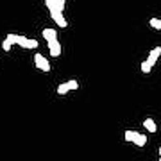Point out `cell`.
<instances>
[{"mask_svg":"<svg viewBox=\"0 0 161 161\" xmlns=\"http://www.w3.org/2000/svg\"><path fill=\"white\" fill-rule=\"evenodd\" d=\"M149 23H150V27H152V29L161 31V20H159V18H150Z\"/></svg>","mask_w":161,"mask_h":161,"instance_id":"cell-11","label":"cell"},{"mask_svg":"<svg viewBox=\"0 0 161 161\" xmlns=\"http://www.w3.org/2000/svg\"><path fill=\"white\" fill-rule=\"evenodd\" d=\"M143 125H145V129H147V131H150V132L158 131V125H156V122L152 120V118H147V120L143 122Z\"/></svg>","mask_w":161,"mask_h":161,"instance_id":"cell-7","label":"cell"},{"mask_svg":"<svg viewBox=\"0 0 161 161\" xmlns=\"http://www.w3.org/2000/svg\"><path fill=\"white\" fill-rule=\"evenodd\" d=\"M159 56H161V47H156V48H152V50H150V54H149V58H147V61H149V63L154 66Z\"/></svg>","mask_w":161,"mask_h":161,"instance_id":"cell-5","label":"cell"},{"mask_svg":"<svg viewBox=\"0 0 161 161\" xmlns=\"http://www.w3.org/2000/svg\"><path fill=\"white\" fill-rule=\"evenodd\" d=\"M50 16H52V20L58 23L59 27H63V29L66 27V25H68V22H66V18H64L63 13H59V11H50Z\"/></svg>","mask_w":161,"mask_h":161,"instance_id":"cell-3","label":"cell"},{"mask_svg":"<svg viewBox=\"0 0 161 161\" xmlns=\"http://www.w3.org/2000/svg\"><path fill=\"white\" fill-rule=\"evenodd\" d=\"M66 84H68L70 90H77V88H79V82H77L75 79H70L68 82H66Z\"/></svg>","mask_w":161,"mask_h":161,"instance_id":"cell-14","label":"cell"},{"mask_svg":"<svg viewBox=\"0 0 161 161\" xmlns=\"http://www.w3.org/2000/svg\"><path fill=\"white\" fill-rule=\"evenodd\" d=\"M150 70H152V64H150L149 61H143V63H142V72H143V74H149Z\"/></svg>","mask_w":161,"mask_h":161,"instance_id":"cell-13","label":"cell"},{"mask_svg":"<svg viewBox=\"0 0 161 161\" xmlns=\"http://www.w3.org/2000/svg\"><path fill=\"white\" fill-rule=\"evenodd\" d=\"M68 92H70V88H68L66 82H63V84H59L58 86V95H66Z\"/></svg>","mask_w":161,"mask_h":161,"instance_id":"cell-12","label":"cell"},{"mask_svg":"<svg viewBox=\"0 0 161 161\" xmlns=\"http://www.w3.org/2000/svg\"><path fill=\"white\" fill-rule=\"evenodd\" d=\"M159 161H161V147H159Z\"/></svg>","mask_w":161,"mask_h":161,"instance_id":"cell-16","label":"cell"},{"mask_svg":"<svg viewBox=\"0 0 161 161\" xmlns=\"http://www.w3.org/2000/svg\"><path fill=\"white\" fill-rule=\"evenodd\" d=\"M48 43V50H50V56L52 58H58L61 54V43L58 40H52V41H47Z\"/></svg>","mask_w":161,"mask_h":161,"instance_id":"cell-4","label":"cell"},{"mask_svg":"<svg viewBox=\"0 0 161 161\" xmlns=\"http://www.w3.org/2000/svg\"><path fill=\"white\" fill-rule=\"evenodd\" d=\"M132 143H136L138 147H145V143H147V136L142 134V132H138V136H136V140H134Z\"/></svg>","mask_w":161,"mask_h":161,"instance_id":"cell-8","label":"cell"},{"mask_svg":"<svg viewBox=\"0 0 161 161\" xmlns=\"http://www.w3.org/2000/svg\"><path fill=\"white\" fill-rule=\"evenodd\" d=\"M11 47H13V45H11V43H7L6 40L2 41V48H4V50H6V52H7V50H11Z\"/></svg>","mask_w":161,"mask_h":161,"instance_id":"cell-15","label":"cell"},{"mask_svg":"<svg viewBox=\"0 0 161 161\" xmlns=\"http://www.w3.org/2000/svg\"><path fill=\"white\" fill-rule=\"evenodd\" d=\"M64 0H45V6L48 7V11H59L63 13L64 11Z\"/></svg>","mask_w":161,"mask_h":161,"instance_id":"cell-2","label":"cell"},{"mask_svg":"<svg viewBox=\"0 0 161 161\" xmlns=\"http://www.w3.org/2000/svg\"><path fill=\"white\" fill-rule=\"evenodd\" d=\"M34 64H36V68H40L41 72H50V63H48V59H47L43 54H40V52H36Z\"/></svg>","mask_w":161,"mask_h":161,"instance_id":"cell-1","label":"cell"},{"mask_svg":"<svg viewBox=\"0 0 161 161\" xmlns=\"http://www.w3.org/2000/svg\"><path fill=\"white\" fill-rule=\"evenodd\" d=\"M136 136H138V132H136V131H129V129H127V131L124 132V138H125V142H134V140H136Z\"/></svg>","mask_w":161,"mask_h":161,"instance_id":"cell-9","label":"cell"},{"mask_svg":"<svg viewBox=\"0 0 161 161\" xmlns=\"http://www.w3.org/2000/svg\"><path fill=\"white\" fill-rule=\"evenodd\" d=\"M41 36H43V38H45L47 41L58 40V32H56V29H43V32H41Z\"/></svg>","mask_w":161,"mask_h":161,"instance_id":"cell-6","label":"cell"},{"mask_svg":"<svg viewBox=\"0 0 161 161\" xmlns=\"http://www.w3.org/2000/svg\"><path fill=\"white\" fill-rule=\"evenodd\" d=\"M38 40H31V38H27V41H25V45H23V48H29V50H32V48H38Z\"/></svg>","mask_w":161,"mask_h":161,"instance_id":"cell-10","label":"cell"}]
</instances>
